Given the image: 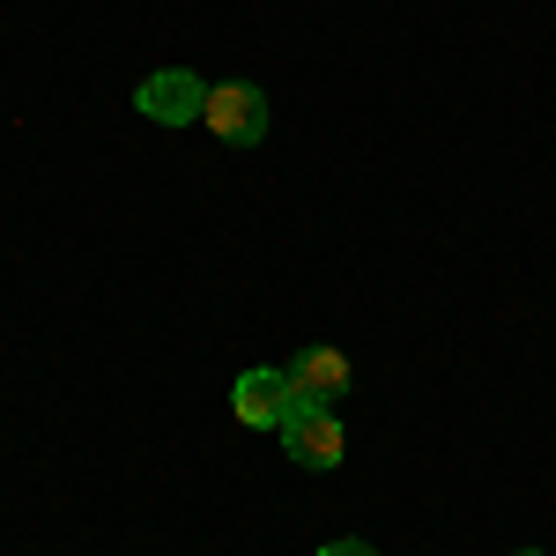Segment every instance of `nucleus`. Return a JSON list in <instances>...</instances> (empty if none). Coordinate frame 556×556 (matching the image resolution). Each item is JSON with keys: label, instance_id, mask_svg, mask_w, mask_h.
Instances as JSON below:
<instances>
[{"label": "nucleus", "instance_id": "nucleus-3", "mask_svg": "<svg viewBox=\"0 0 556 556\" xmlns=\"http://www.w3.org/2000/svg\"><path fill=\"white\" fill-rule=\"evenodd\" d=\"M134 104H141V119H156V127H193L201 104H208V83L186 75V67H164V75H141Z\"/></svg>", "mask_w": 556, "mask_h": 556}, {"label": "nucleus", "instance_id": "nucleus-2", "mask_svg": "<svg viewBox=\"0 0 556 556\" xmlns=\"http://www.w3.org/2000/svg\"><path fill=\"white\" fill-rule=\"evenodd\" d=\"M230 408H238V424H253V430H282L304 401H298V386H290V371H267L260 364V371H238Z\"/></svg>", "mask_w": 556, "mask_h": 556}, {"label": "nucleus", "instance_id": "nucleus-4", "mask_svg": "<svg viewBox=\"0 0 556 556\" xmlns=\"http://www.w3.org/2000/svg\"><path fill=\"white\" fill-rule=\"evenodd\" d=\"M282 445H290V460L298 468H342V453H349V438H342V416L334 408H298L290 424H282Z\"/></svg>", "mask_w": 556, "mask_h": 556}, {"label": "nucleus", "instance_id": "nucleus-1", "mask_svg": "<svg viewBox=\"0 0 556 556\" xmlns=\"http://www.w3.org/2000/svg\"><path fill=\"white\" fill-rule=\"evenodd\" d=\"M201 127L215 141H230V149H253L260 134H267V97H260V83H208Z\"/></svg>", "mask_w": 556, "mask_h": 556}, {"label": "nucleus", "instance_id": "nucleus-7", "mask_svg": "<svg viewBox=\"0 0 556 556\" xmlns=\"http://www.w3.org/2000/svg\"><path fill=\"white\" fill-rule=\"evenodd\" d=\"M527 556H542V549H527Z\"/></svg>", "mask_w": 556, "mask_h": 556}, {"label": "nucleus", "instance_id": "nucleus-6", "mask_svg": "<svg viewBox=\"0 0 556 556\" xmlns=\"http://www.w3.org/2000/svg\"><path fill=\"white\" fill-rule=\"evenodd\" d=\"M319 556H379V549H371V542H356V534H349V542H327V549H319Z\"/></svg>", "mask_w": 556, "mask_h": 556}, {"label": "nucleus", "instance_id": "nucleus-5", "mask_svg": "<svg viewBox=\"0 0 556 556\" xmlns=\"http://www.w3.org/2000/svg\"><path fill=\"white\" fill-rule=\"evenodd\" d=\"M290 386H298L304 408H334V401L349 393V356H342L334 342L298 349V356H290Z\"/></svg>", "mask_w": 556, "mask_h": 556}]
</instances>
